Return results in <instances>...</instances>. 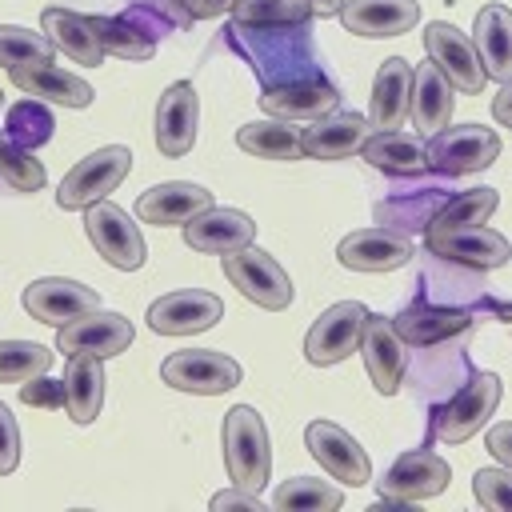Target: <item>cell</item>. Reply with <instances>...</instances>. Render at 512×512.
I'll return each instance as SVG.
<instances>
[{"instance_id":"23","label":"cell","mask_w":512,"mask_h":512,"mask_svg":"<svg viewBox=\"0 0 512 512\" xmlns=\"http://www.w3.org/2000/svg\"><path fill=\"white\" fill-rule=\"evenodd\" d=\"M204 208H212V192L192 184V180H168V184H156L148 188L140 200H136V216L144 224H156V228H168V224H188L192 216H200Z\"/></svg>"},{"instance_id":"10","label":"cell","mask_w":512,"mask_h":512,"mask_svg":"<svg viewBox=\"0 0 512 512\" xmlns=\"http://www.w3.org/2000/svg\"><path fill=\"white\" fill-rule=\"evenodd\" d=\"M424 48H428V60L452 80L456 92H468V96H472V92L484 88L488 72H484V64H480V52H476V44H472L456 24L432 20V24L424 28Z\"/></svg>"},{"instance_id":"14","label":"cell","mask_w":512,"mask_h":512,"mask_svg":"<svg viewBox=\"0 0 512 512\" xmlns=\"http://www.w3.org/2000/svg\"><path fill=\"white\" fill-rule=\"evenodd\" d=\"M128 344H132V324L120 312H104V308L56 328V352H64V356L92 352V356L108 360V356L128 352Z\"/></svg>"},{"instance_id":"4","label":"cell","mask_w":512,"mask_h":512,"mask_svg":"<svg viewBox=\"0 0 512 512\" xmlns=\"http://www.w3.org/2000/svg\"><path fill=\"white\" fill-rule=\"evenodd\" d=\"M224 276L240 288V296H248L252 304L268 308V312H280L292 304L296 288H292V276L276 264V256H268L264 248H236V252H224Z\"/></svg>"},{"instance_id":"44","label":"cell","mask_w":512,"mask_h":512,"mask_svg":"<svg viewBox=\"0 0 512 512\" xmlns=\"http://www.w3.org/2000/svg\"><path fill=\"white\" fill-rule=\"evenodd\" d=\"M232 4L236 0H192V20H212V16H224V12H232Z\"/></svg>"},{"instance_id":"40","label":"cell","mask_w":512,"mask_h":512,"mask_svg":"<svg viewBox=\"0 0 512 512\" xmlns=\"http://www.w3.org/2000/svg\"><path fill=\"white\" fill-rule=\"evenodd\" d=\"M472 492L484 508L512 512V468H480L472 476Z\"/></svg>"},{"instance_id":"26","label":"cell","mask_w":512,"mask_h":512,"mask_svg":"<svg viewBox=\"0 0 512 512\" xmlns=\"http://www.w3.org/2000/svg\"><path fill=\"white\" fill-rule=\"evenodd\" d=\"M8 76L32 100H48V104H64V108H88L92 104V84L56 68V64H24V68H8Z\"/></svg>"},{"instance_id":"11","label":"cell","mask_w":512,"mask_h":512,"mask_svg":"<svg viewBox=\"0 0 512 512\" xmlns=\"http://www.w3.org/2000/svg\"><path fill=\"white\" fill-rule=\"evenodd\" d=\"M24 308L32 320L40 324H68V320H80L88 312L100 308V292L80 284V280H68V276H44V280H32L24 288Z\"/></svg>"},{"instance_id":"31","label":"cell","mask_w":512,"mask_h":512,"mask_svg":"<svg viewBox=\"0 0 512 512\" xmlns=\"http://www.w3.org/2000/svg\"><path fill=\"white\" fill-rule=\"evenodd\" d=\"M360 156H364L372 168H380V172H392V176H416V172L432 168V164H428V144H424L420 136H408V132H400V128H388V132H372V136L364 140Z\"/></svg>"},{"instance_id":"48","label":"cell","mask_w":512,"mask_h":512,"mask_svg":"<svg viewBox=\"0 0 512 512\" xmlns=\"http://www.w3.org/2000/svg\"><path fill=\"white\" fill-rule=\"evenodd\" d=\"M500 316H504V324H508V332H512V304H504V308H500Z\"/></svg>"},{"instance_id":"42","label":"cell","mask_w":512,"mask_h":512,"mask_svg":"<svg viewBox=\"0 0 512 512\" xmlns=\"http://www.w3.org/2000/svg\"><path fill=\"white\" fill-rule=\"evenodd\" d=\"M212 508L216 512H232V508H244V512H260L264 504H260V492H252V488H240V484H232V488H224V492H216L212 496Z\"/></svg>"},{"instance_id":"33","label":"cell","mask_w":512,"mask_h":512,"mask_svg":"<svg viewBox=\"0 0 512 512\" xmlns=\"http://www.w3.org/2000/svg\"><path fill=\"white\" fill-rule=\"evenodd\" d=\"M496 204H500L496 188H468V192H460V196H452V200H440V208H436V216L428 220L424 236H440V232H452V228L484 224V220L496 212Z\"/></svg>"},{"instance_id":"5","label":"cell","mask_w":512,"mask_h":512,"mask_svg":"<svg viewBox=\"0 0 512 512\" xmlns=\"http://www.w3.org/2000/svg\"><path fill=\"white\" fill-rule=\"evenodd\" d=\"M368 308L360 300H340L332 308H324L316 316V324L308 328L304 336V356L316 364V368H328V364H340L344 356H352L360 348V336H364V324H368Z\"/></svg>"},{"instance_id":"6","label":"cell","mask_w":512,"mask_h":512,"mask_svg":"<svg viewBox=\"0 0 512 512\" xmlns=\"http://www.w3.org/2000/svg\"><path fill=\"white\" fill-rule=\"evenodd\" d=\"M160 380L176 392H196V396H220L240 384V364L216 348H184L172 352L160 364Z\"/></svg>"},{"instance_id":"2","label":"cell","mask_w":512,"mask_h":512,"mask_svg":"<svg viewBox=\"0 0 512 512\" xmlns=\"http://www.w3.org/2000/svg\"><path fill=\"white\" fill-rule=\"evenodd\" d=\"M500 404V376L496 372H472L432 416V436L448 440V444H464L468 436H476L488 416Z\"/></svg>"},{"instance_id":"46","label":"cell","mask_w":512,"mask_h":512,"mask_svg":"<svg viewBox=\"0 0 512 512\" xmlns=\"http://www.w3.org/2000/svg\"><path fill=\"white\" fill-rule=\"evenodd\" d=\"M44 384H48V380H40L36 388H32V384H24V388H20V396H24V404H52V392H48Z\"/></svg>"},{"instance_id":"15","label":"cell","mask_w":512,"mask_h":512,"mask_svg":"<svg viewBox=\"0 0 512 512\" xmlns=\"http://www.w3.org/2000/svg\"><path fill=\"white\" fill-rule=\"evenodd\" d=\"M196 132H200V96H196V84L176 80V84L164 88V96L156 104V148L176 160V156H184L196 144Z\"/></svg>"},{"instance_id":"45","label":"cell","mask_w":512,"mask_h":512,"mask_svg":"<svg viewBox=\"0 0 512 512\" xmlns=\"http://www.w3.org/2000/svg\"><path fill=\"white\" fill-rule=\"evenodd\" d=\"M492 116H496L500 124L512 128V80H504V88L496 92V100H492Z\"/></svg>"},{"instance_id":"28","label":"cell","mask_w":512,"mask_h":512,"mask_svg":"<svg viewBox=\"0 0 512 512\" xmlns=\"http://www.w3.org/2000/svg\"><path fill=\"white\" fill-rule=\"evenodd\" d=\"M408 96H412V64L404 56H388L372 84V104H368L372 128L376 132L400 128L408 116Z\"/></svg>"},{"instance_id":"12","label":"cell","mask_w":512,"mask_h":512,"mask_svg":"<svg viewBox=\"0 0 512 512\" xmlns=\"http://www.w3.org/2000/svg\"><path fill=\"white\" fill-rule=\"evenodd\" d=\"M304 444H308L312 460H320V468H324L332 480L352 484V488L368 484V476H372L368 452H364L340 424H332V420H312V424L304 428Z\"/></svg>"},{"instance_id":"13","label":"cell","mask_w":512,"mask_h":512,"mask_svg":"<svg viewBox=\"0 0 512 512\" xmlns=\"http://www.w3.org/2000/svg\"><path fill=\"white\" fill-rule=\"evenodd\" d=\"M224 316L220 296L204 292V288H180L168 292L160 300H152L148 308V328L160 336H196L204 328H212Z\"/></svg>"},{"instance_id":"7","label":"cell","mask_w":512,"mask_h":512,"mask_svg":"<svg viewBox=\"0 0 512 512\" xmlns=\"http://www.w3.org/2000/svg\"><path fill=\"white\" fill-rule=\"evenodd\" d=\"M496 156H500V136L480 124H456V128L444 124L436 136H428V164L444 176L480 172Z\"/></svg>"},{"instance_id":"47","label":"cell","mask_w":512,"mask_h":512,"mask_svg":"<svg viewBox=\"0 0 512 512\" xmlns=\"http://www.w3.org/2000/svg\"><path fill=\"white\" fill-rule=\"evenodd\" d=\"M308 4L316 16H340V8H344V0H308Z\"/></svg>"},{"instance_id":"20","label":"cell","mask_w":512,"mask_h":512,"mask_svg":"<svg viewBox=\"0 0 512 512\" xmlns=\"http://www.w3.org/2000/svg\"><path fill=\"white\" fill-rule=\"evenodd\" d=\"M360 356H364V368L376 384V392L392 396L404 380V340L396 332V324L388 316H368L364 324V336H360Z\"/></svg>"},{"instance_id":"16","label":"cell","mask_w":512,"mask_h":512,"mask_svg":"<svg viewBox=\"0 0 512 512\" xmlns=\"http://www.w3.org/2000/svg\"><path fill=\"white\" fill-rule=\"evenodd\" d=\"M336 256L352 272H392L412 260V240L400 228L376 224V228H360V232L344 236Z\"/></svg>"},{"instance_id":"21","label":"cell","mask_w":512,"mask_h":512,"mask_svg":"<svg viewBox=\"0 0 512 512\" xmlns=\"http://www.w3.org/2000/svg\"><path fill=\"white\" fill-rule=\"evenodd\" d=\"M416 20H420L416 0H344L340 8V24L364 40L404 36L408 28H416Z\"/></svg>"},{"instance_id":"34","label":"cell","mask_w":512,"mask_h":512,"mask_svg":"<svg viewBox=\"0 0 512 512\" xmlns=\"http://www.w3.org/2000/svg\"><path fill=\"white\" fill-rule=\"evenodd\" d=\"M316 12L308 0H236L232 20L236 28H300Z\"/></svg>"},{"instance_id":"37","label":"cell","mask_w":512,"mask_h":512,"mask_svg":"<svg viewBox=\"0 0 512 512\" xmlns=\"http://www.w3.org/2000/svg\"><path fill=\"white\" fill-rule=\"evenodd\" d=\"M0 180L12 184L16 192H40L44 188V164L24 148L8 128H0Z\"/></svg>"},{"instance_id":"19","label":"cell","mask_w":512,"mask_h":512,"mask_svg":"<svg viewBox=\"0 0 512 512\" xmlns=\"http://www.w3.org/2000/svg\"><path fill=\"white\" fill-rule=\"evenodd\" d=\"M184 240H188V248H196V252H216V256H224V252H236V248H248L252 240H256V224H252V216L248 212H240V208H204L200 216H192L188 224H184Z\"/></svg>"},{"instance_id":"27","label":"cell","mask_w":512,"mask_h":512,"mask_svg":"<svg viewBox=\"0 0 512 512\" xmlns=\"http://www.w3.org/2000/svg\"><path fill=\"white\" fill-rule=\"evenodd\" d=\"M40 28H44V36L60 48V52H68L76 64H88V68H100V60L108 56L104 52V44H100V36H96V28H92V16H80V12H72V8H44L40 12Z\"/></svg>"},{"instance_id":"41","label":"cell","mask_w":512,"mask_h":512,"mask_svg":"<svg viewBox=\"0 0 512 512\" xmlns=\"http://www.w3.org/2000/svg\"><path fill=\"white\" fill-rule=\"evenodd\" d=\"M16 464H20V424L0 400V476L16 472Z\"/></svg>"},{"instance_id":"17","label":"cell","mask_w":512,"mask_h":512,"mask_svg":"<svg viewBox=\"0 0 512 512\" xmlns=\"http://www.w3.org/2000/svg\"><path fill=\"white\" fill-rule=\"evenodd\" d=\"M428 252L440 256V260H452V264H464V268H500L508 256H512V244L484 228V224H468V228H452V232H440V236H424Z\"/></svg>"},{"instance_id":"3","label":"cell","mask_w":512,"mask_h":512,"mask_svg":"<svg viewBox=\"0 0 512 512\" xmlns=\"http://www.w3.org/2000/svg\"><path fill=\"white\" fill-rule=\"evenodd\" d=\"M132 172V152L124 144H108V148H96L88 152L76 168H68V176L60 180V192H56V204L60 208H88L96 200H108V192H116V184Z\"/></svg>"},{"instance_id":"9","label":"cell","mask_w":512,"mask_h":512,"mask_svg":"<svg viewBox=\"0 0 512 512\" xmlns=\"http://www.w3.org/2000/svg\"><path fill=\"white\" fill-rule=\"evenodd\" d=\"M448 480H452V468L436 452L412 448L388 464V472L380 476V496L388 504H412V500L440 496L448 488Z\"/></svg>"},{"instance_id":"39","label":"cell","mask_w":512,"mask_h":512,"mask_svg":"<svg viewBox=\"0 0 512 512\" xmlns=\"http://www.w3.org/2000/svg\"><path fill=\"white\" fill-rule=\"evenodd\" d=\"M52 368V352L36 340H0V380H36Z\"/></svg>"},{"instance_id":"18","label":"cell","mask_w":512,"mask_h":512,"mask_svg":"<svg viewBox=\"0 0 512 512\" xmlns=\"http://www.w3.org/2000/svg\"><path fill=\"white\" fill-rule=\"evenodd\" d=\"M336 104H340L336 84L320 80V76L284 80V84L264 88V96H260V108L268 116H280V120H320V116L336 112Z\"/></svg>"},{"instance_id":"25","label":"cell","mask_w":512,"mask_h":512,"mask_svg":"<svg viewBox=\"0 0 512 512\" xmlns=\"http://www.w3.org/2000/svg\"><path fill=\"white\" fill-rule=\"evenodd\" d=\"M452 80L428 60L412 68V96H408V116L420 136H436L452 120Z\"/></svg>"},{"instance_id":"36","label":"cell","mask_w":512,"mask_h":512,"mask_svg":"<svg viewBox=\"0 0 512 512\" xmlns=\"http://www.w3.org/2000/svg\"><path fill=\"white\" fill-rule=\"evenodd\" d=\"M92 28L104 44L108 56H120V60H148L156 52V40L152 32H144L140 24L124 20V16H92Z\"/></svg>"},{"instance_id":"32","label":"cell","mask_w":512,"mask_h":512,"mask_svg":"<svg viewBox=\"0 0 512 512\" xmlns=\"http://www.w3.org/2000/svg\"><path fill=\"white\" fill-rule=\"evenodd\" d=\"M236 144L260 160H300L304 156V140L292 128V120L268 116V120H252L236 132Z\"/></svg>"},{"instance_id":"49","label":"cell","mask_w":512,"mask_h":512,"mask_svg":"<svg viewBox=\"0 0 512 512\" xmlns=\"http://www.w3.org/2000/svg\"><path fill=\"white\" fill-rule=\"evenodd\" d=\"M180 4H184V8H192V0H180Z\"/></svg>"},{"instance_id":"30","label":"cell","mask_w":512,"mask_h":512,"mask_svg":"<svg viewBox=\"0 0 512 512\" xmlns=\"http://www.w3.org/2000/svg\"><path fill=\"white\" fill-rule=\"evenodd\" d=\"M396 332L404 344H416V348H436L460 332H468V312L460 308H436V304H408L396 320Z\"/></svg>"},{"instance_id":"24","label":"cell","mask_w":512,"mask_h":512,"mask_svg":"<svg viewBox=\"0 0 512 512\" xmlns=\"http://www.w3.org/2000/svg\"><path fill=\"white\" fill-rule=\"evenodd\" d=\"M104 384H108V380H104V360H100V356H92V352L68 356L64 380H60V388H64L60 404H64V412H68L72 424H92V420L100 416Z\"/></svg>"},{"instance_id":"35","label":"cell","mask_w":512,"mask_h":512,"mask_svg":"<svg viewBox=\"0 0 512 512\" xmlns=\"http://www.w3.org/2000/svg\"><path fill=\"white\" fill-rule=\"evenodd\" d=\"M272 504L280 512H332L344 504V492L328 480H316V476H292L276 488Z\"/></svg>"},{"instance_id":"29","label":"cell","mask_w":512,"mask_h":512,"mask_svg":"<svg viewBox=\"0 0 512 512\" xmlns=\"http://www.w3.org/2000/svg\"><path fill=\"white\" fill-rule=\"evenodd\" d=\"M472 44L480 52V64L488 80H512V12L504 4H484L476 12Z\"/></svg>"},{"instance_id":"38","label":"cell","mask_w":512,"mask_h":512,"mask_svg":"<svg viewBox=\"0 0 512 512\" xmlns=\"http://www.w3.org/2000/svg\"><path fill=\"white\" fill-rule=\"evenodd\" d=\"M56 44L44 32L0 24V68H24V64H52Z\"/></svg>"},{"instance_id":"1","label":"cell","mask_w":512,"mask_h":512,"mask_svg":"<svg viewBox=\"0 0 512 512\" xmlns=\"http://www.w3.org/2000/svg\"><path fill=\"white\" fill-rule=\"evenodd\" d=\"M220 440H224V468H228V480L240 484V488L260 492V488L268 484V472H272V448H268V428H264L260 412H256L252 404L228 408V412H224Z\"/></svg>"},{"instance_id":"22","label":"cell","mask_w":512,"mask_h":512,"mask_svg":"<svg viewBox=\"0 0 512 512\" xmlns=\"http://www.w3.org/2000/svg\"><path fill=\"white\" fill-rule=\"evenodd\" d=\"M368 136H372V120L360 112H328V116L312 120V128L300 132L304 156H312V160H344V156L360 152Z\"/></svg>"},{"instance_id":"8","label":"cell","mask_w":512,"mask_h":512,"mask_svg":"<svg viewBox=\"0 0 512 512\" xmlns=\"http://www.w3.org/2000/svg\"><path fill=\"white\" fill-rule=\"evenodd\" d=\"M84 232L92 248L120 272H136L144 264V236L132 224V216L108 200H96L84 208Z\"/></svg>"},{"instance_id":"43","label":"cell","mask_w":512,"mask_h":512,"mask_svg":"<svg viewBox=\"0 0 512 512\" xmlns=\"http://www.w3.org/2000/svg\"><path fill=\"white\" fill-rule=\"evenodd\" d=\"M488 452H492L504 468H512V420L488 428Z\"/></svg>"}]
</instances>
